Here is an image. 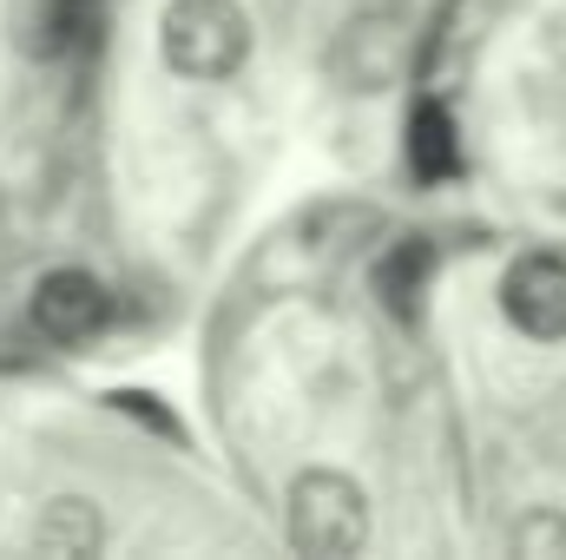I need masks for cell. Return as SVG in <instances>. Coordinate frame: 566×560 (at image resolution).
Returning a JSON list of instances; mask_svg holds the SVG:
<instances>
[{"instance_id":"cell-1","label":"cell","mask_w":566,"mask_h":560,"mask_svg":"<svg viewBox=\"0 0 566 560\" xmlns=\"http://www.w3.org/2000/svg\"><path fill=\"white\" fill-rule=\"evenodd\" d=\"M283 535L296 554H363L369 548V495L356 475L343 468H303L290 481V501H283Z\"/></svg>"},{"instance_id":"cell-2","label":"cell","mask_w":566,"mask_h":560,"mask_svg":"<svg viewBox=\"0 0 566 560\" xmlns=\"http://www.w3.org/2000/svg\"><path fill=\"white\" fill-rule=\"evenodd\" d=\"M158 53L178 80H231L251 60V13L238 0H171L158 20Z\"/></svg>"},{"instance_id":"cell-3","label":"cell","mask_w":566,"mask_h":560,"mask_svg":"<svg viewBox=\"0 0 566 560\" xmlns=\"http://www.w3.org/2000/svg\"><path fill=\"white\" fill-rule=\"evenodd\" d=\"M416 60V33H409V13L396 7H363L343 33H336V53H329V73L343 93H389Z\"/></svg>"},{"instance_id":"cell-4","label":"cell","mask_w":566,"mask_h":560,"mask_svg":"<svg viewBox=\"0 0 566 560\" xmlns=\"http://www.w3.org/2000/svg\"><path fill=\"white\" fill-rule=\"evenodd\" d=\"M27 317L46 343H86L113 323V290L93 278V271H46L27 297Z\"/></svg>"},{"instance_id":"cell-5","label":"cell","mask_w":566,"mask_h":560,"mask_svg":"<svg viewBox=\"0 0 566 560\" xmlns=\"http://www.w3.org/2000/svg\"><path fill=\"white\" fill-rule=\"evenodd\" d=\"M501 310L521 336L534 343H566V258L554 251H527L507 265L501 278Z\"/></svg>"},{"instance_id":"cell-6","label":"cell","mask_w":566,"mask_h":560,"mask_svg":"<svg viewBox=\"0 0 566 560\" xmlns=\"http://www.w3.org/2000/svg\"><path fill=\"white\" fill-rule=\"evenodd\" d=\"M106 33V0H20V46L33 60L86 53Z\"/></svg>"},{"instance_id":"cell-7","label":"cell","mask_w":566,"mask_h":560,"mask_svg":"<svg viewBox=\"0 0 566 560\" xmlns=\"http://www.w3.org/2000/svg\"><path fill=\"white\" fill-rule=\"evenodd\" d=\"M27 548H40V554H66V560L99 554V548H106V515H99V501H86V495H53V501L33 515Z\"/></svg>"},{"instance_id":"cell-8","label":"cell","mask_w":566,"mask_h":560,"mask_svg":"<svg viewBox=\"0 0 566 560\" xmlns=\"http://www.w3.org/2000/svg\"><path fill=\"white\" fill-rule=\"evenodd\" d=\"M428 278H434V245L428 238H396L382 258H376V297L396 323H416L422 317Z\"/></svg>"},{"instance_id":"cell-9","label":"cell","mask_w":566,"mask_h":560,"mask_svg":"<svg viewBox=\"0 0 566 560\" xmlns=\"http://www.w3.org/2000/svg\"><path fill=\"white\" fill-rule=\"evenodd\" d=\"M409 172L422 185H448L461 172V126L441 100H416L409 113Z\"/></svg>"},{"instance_id":"cell-10","label":"cell","mask_w":566,"mask_h":560,"mask_svg":"<svg viewBox=\"0 0 566 560\" xmlns=\"http://www.w3.org/2000/svg\"><path fill=\"white\" fill-rule=\"evenodd\" d=\"M507 548L521 560H566V515L560 508H527L507 535Z\"/></svg>"},{"instance_id":"cell-11","label":"cell","mask_w":566,"mask_h":560,"mask_svg":"<svg viewBox=\"0 0 566 560\" xmlns=\"http://www.w3.org/2000/svg\"><path fill=\"white\" fill-rule=\"evenodd\" d=\"M113 409H133V416H145L151 428H165V435H178V422H171L165 409H158V396H139V390H119V396H113Z\"/></svg>"}]
</instances>
